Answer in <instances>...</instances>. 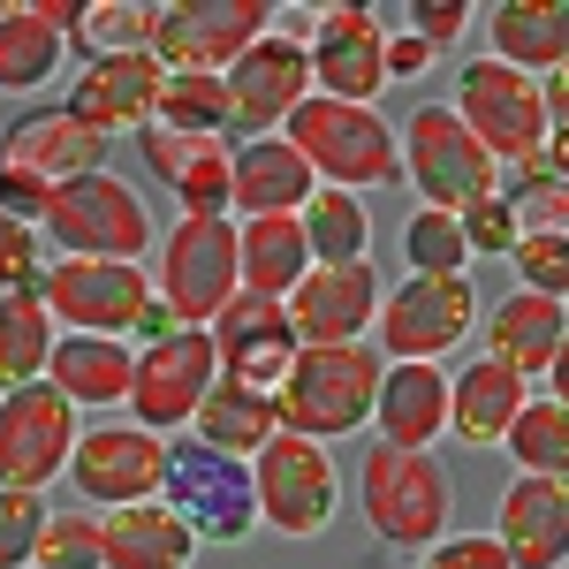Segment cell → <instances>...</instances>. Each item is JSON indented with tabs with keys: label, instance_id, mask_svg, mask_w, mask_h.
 Instances as JSON below:
<instances>
[{
	"label": "cell",
	"instance_id": "obj_6",
	"mask_svg": "<svg viewBox=\"0 0 569 569\" xmlns=\"http://www.w3.org/2000/svg\"><path fill=\"white\" fill-rule=\"evenodd\" d=\"M395 137H402V176H410V190L426 206L471 213L486 198H501V160L456 122V107H418Z\"/></svg>",
	"mask_w": 569,
	"mask_h": 569
},
{
	"label": "cell",
	"instance_id": "obj_26",
	"mask_svg": "<svg viewBox=\"0 0 569 569\" xmlns=\"http://www.w3.org/2000/svg\"><path fill=\"white\" fill-rule=\"evenodd\" d=\"M46 380L69 395L77 410H130V380H137V350L122 335H61Z\"/></svg>",
	"mask_w": 569,
	"mask_h": 569
},
{
	"label": "cell",
	"instance_id": "obj_54",
	"mask_svg": "<svg viewBox=\"0 0 569 569\" xmlns=\"http://www.w3.org/2000/svg\"><path fill=\"white\" fill-rule=\"evenodd\" d=\"M0 395H8V388H0Z\"/></svg>",
	"mask_w": 569,
	"mask_h": 569
},
{
	"label": "cell",
	"instance_id": "obj_5",
	"mask_svg": "<svg viewBox=\"0 0 569 569\" xmlns=\"http://www.w3.org/2000/svg\"><path fill=\"white\" fill-rule=\"evenodd\" d=\"M471 319H479V289L471 273H402L388 297H380V319H372V350L388 365H440L448 350L471 342Z\"/></svg>",
	"mask_w": 569,
	"mask_h": 569
},
{
	"label": "cell",
	"instance_id": "obj_15",
	"mask_svg": "<svg viewBox=\"0 0 569 569\" xmlns=\"http://www.w3.org/2000/svg\"><path fill=\"white\" fill-rule=\"evenodd\" d=\"M305 53H311V91H327V99L372 107L388 91V31L372 8H319Z\"/></svg>",
	"mask_w": 569,
	"mask_h": 569
},
{
	"label": "cell",
	"instance_id": "obj_17",
	"mask_svg": "<svg viewBox=\"0 0 569 569\" xmlns=\"http://www.w3.org/2000/svg\"><path fill=\"white\" fill-rule=\"evenodd\" d=\"M311 99V53L289 31H266L236 69H228V107H236V144L243 137L289 130V114Z\"/></svg>",
	"mask_w": 569,
	"mask_h": 569
},
{
	"label": "cell",
	"instance_id": "obj_51",
	"mask_svg": "<svg viewBox=\"0 0 569 569\" xmlns=\"http://www.w3.org/2000/svg\"><path fill=\"white\" fill-rule=\"evenodd\" d=\"M176 327H182V319H176L168 305H160V297H152V311L137 319V335H144V342H160V335H176Z\"/></svg>",
	"mask_w": 569,
	"mask_h": 569
},
{
	"label": "cell",
	"instance_id": "obj_36",
	"mask_svg": "<svg viewBox=\"0 0 569 569\" xmlns=\"http://www.w3.org/2000/svg\"><path fill=\"white\" fill-rule=\"evenodd\" d=\"M501 448L517 456V471H531V479H569V410L555 395H531Z\"/></svg>",
	"mask_w": 569,
	"mask_h": 569
},
{
	"label": "cell",
	"instance_id": "obj_53",
	"mask_svg": "<svg viewBox=\"0 0 569 569\" xmlns=\"http://www.w3.org/2000/svg\"><path fill=\"white\" fill-rule=\"evenodd\" d=\"M0 160H8V130H0Z\"/></svg>",
	"mask_w": 569,
	"mask_h": 569
},
{
	"label": "cell",
	"instance_id": "obj_9",
	"mask_svg": "<svg viewBox=\"0 0 569 569\" xmlns=\"http://www.w3.org/2000/svg\"><path fill=\"white\" fill-rule=\"evenodd\" d=\"M273 23H281V8H266V0H168V8H152V61L228 77Z\"/></svg>",
	"mask_w": 569,
	"mask_h": 569
},
{
	"label": "cell",
	"instance_id": "obj_33",
	"mask_svg": "<svg viewBox=\"0 0 569 569\" xmlns=\"http://www.w3.org/2000/svg\"><path fill=\"white\" fill-rule=\"evenodd\" d=\"M273 433H281L273 388H236V380H220V388L198 402V418H190V440L228 448V456H259Z\"/></svg>",
	"mask_w": 569,
	"mask_h": 569
},
{
	"label": "cell",
	"instance_id": "obj_23",
	"mask_svg": "<svg viewBox=\"0 0 569 569\" xmlns=\"http://www.w3.org/2000/svg\"><path fill=\"white\" fill-rule=\"evenodd\" d=\"M84 23V8L69 0H23V8H0V91H39L53 84L61 53H69V31Z\"/></svg>",
	"mask_w": 569,
	"mask_h": 569
},
{
	"label": "cell",
	"instance_id": "obj_31",
	"mask_svg": "<svg viewBox=\"0 0 569 569\" xmlns=\"http://www.w3.org/2000/svg\"><path fill=\"white\" fill-rule=\"evenodd\" d=\"M319 176L305 168V152L289 137H243L236 144V206L251 213H305Z\"/></svg>",
	"mask_w": 569,
	"mask_h": 569
},
{
	"label": "cell",
	"instance_id": "obj_40",
	"mask_svg": "<svg viewBox=\"0 0 569 569\" xmlns=\"http://www.w3.org/2000/svg\"><path fill=\"white\" fill-rule=\"evenodd\" d=\"M84 46V61H107V53H152V8H130V0H91L84 23L69 31Z\"/></svg>",
	"mask_w": 569,
	"mask_h": 569
},
{
	"label": "cell",
	"instance_id": "obj_24",
	"mask_svg": "<svg viewBox=\"0 0 569 569\" xmlns=\"http://www.w3.org/2000/svg\"><path fill=\"white\" fill-rule=\"evenodd\" d=\"M8 160L61 190V182L107 168V130H91L77 107H39V114H23V122H8Z\"/></svg>",
	"mask_w": 569,
	"mask_h": 569
},
{
	"label": "cell",
	"instance_id": "obj_46",
	"mask_svg": "<svg viewBox=\"0 0 569 569\" xmlns=\"http://www.w3.org/2000/svg\"><path fill=\"white\" fill-rule=\"evenodd\" d=\"M517 213H509V198H486V206H471L463 213V243H471V259H509L517 251Z\"/></svg>",
	"mask_w": 569,
	"mask_h": 569
},
{
	"label": "cell",
	"instance_id": "obj_47",
	"mask_svg": "<svg viewBox=\"0 0 569 569\" xmlns=\"http://www.w3.org/2000/svg\"><path fill=\"white\" fill-rule=\"evenodd\" d=\"M46 206H53V182L31 176V168H16V160H0V213H16V220H31V228H39Z\"/></svg>",
	"mask_w": 569,
	"mask_h": 569
},
{
	"label": "cell",
	"instance_id": "obj_45",
	"mask_svg": "<svg viewBox=\"0 0 569 569\" xmlns=\"http://www.w3.org/2000/svg\"><path fill=\"white\" fill-rule=\"evenodd\" d=\"M418 569H509V555H501L493 531H448L418 555Z\"/></svg>",
	"mask_w": 569,
	"mask_h": 569
},
{
	"label": "cell",
	"instance_id": "obj_16",
	"mask_svg": "<svg viewBox=\"0 0 569 569\" xmlns=\"http://www.w3.org/2000/svg\"><path fill=\"white\" fill-rule=\"evenodd\" d=\"M160 479H168V440L144 433V426H91L69 456V486L84 501H107V509H130V501H160Z\"/></svg>",
	"mask_w": 569,
	"mask_h": 569
},
{
	"label": "cell",
	"instance_id": "obj_32",
	"mask_svg": "<svg viewBox=\"0 0 569 569\" xmlns=\"http://www.w3.org/2000/svg\"><path fill=\"white\" fill-rule=\"evenodd\" d=\"M190 555H198V531L168 501L107 509V569H190Z\"/></svg>",
	"mask_w": 569,
	"mask_h": 569
},
{
	"label": "cell",
	"instance_id": "obj_42",
	"mask_svg": "<svg viewBox=\"0 0 569 569\" xmlns=\"http://www.w3.org/2000/svg\"><path fill=\"white\" fill-rule=\"evenodd\" d=\"M46 493H23V486H0V569H31L46 539Z\"/></svg>",
	"mask_w": 569,
	"mask_h": 569
},
{
	"label": "cell",
	"instance_id": "obj_14",
	"mask_svg": "<svg viewBox=\"0 0 569 569\" xmlns=\"http://www.w3.org/2000/svg\"><path fill=\"white\" fill-rule=\"evenodd\" d=\"M77 402L53 388V380H31V388L0 395V486H23V493H46V479L69 471L77 456Z\"/></svg>",
	"mask_w": 569,
	"mask_h": 569
},
{
	"label": "cell",
	"instance_id": "obj_19",
	"mask_svg": "<svg viewBox=\"0 0 569 569\" xmlns=\"http://www.w3.org/2000/svg\"><path fill=\"white\" fill-rule=\"evenodd\" d=\"M380 266L357 259V266H311L289 297V327L305 350H327V342H365L372 319H380Z\"/></svg>",
	"mask_w": 569,
	"mask_h": 569
},
{
	"label": "cell",
	"instance_id": "obj_21",
	"mask_svg": "<svg viewBox=\"0 0 569 569\" xmlns=\"http://www.w3.org/2000/svg\"><path fill=\"white\" fill-rule=\"evenodd\" d=\"M160 91H168V69L152 53H107V61H84V77L69 91V107L84 114L91 130L107 137H137L160 122Z\"/></svg>",
	"mask_w": 569,
	"mask_h": 569
},
{
	"label": "cell",
	"instance_id": "obj_11",
	"mask_svg": "<svg viewBox=\"0 0 569 569\" xmlns=\"http://www.w3.org/2000/svg\"><path fill=\"white\" fill-rule=\"evenodd\" d=\"M251 486H259V531H281V539H319L335 525V501H342L335 456L305 433L266 440L251 456Z\"/></svg>",
	"mask_w": 569,
	"mask_h": 569
},
{
	"label": "cell",
	"instance_id": "obj_4",
	"mask_svg": "<svg viewBox=\"0 0 569 569\" xmlns=\"http://www.w3.org/2000/svg\"><path fill=\"white\" fill-rule=\"evenodd\" d=\"M160 501L176 509L182 525L213 547H243L259 531V486H251V456H228V448H206V440H168V479H160Z\"/></svg>",
	"mask_w": 569,
	"mask_h": 569
},
{
	"label": "cell",
	"instance_id": "obj_50",
	"mask_svg": "<svg viewBox=\"0 0 569 569\" xmlns=\"http://www.w3.org/2000/svg\"><path fill=\"white\" fill-rule=\"evenodd\" d=\"M547 122H555V130H569V61L547 77Z\"/></svg>",
	"mask_w": 569,
	"mask_h": 569
},
{
	"label": "cell",
	"instance_id": "obj_48",
	"mask_svg": "<svg viewBox=\"0 0 569 569\" xmlns=\"http://www.w3.org/2000/svg\"><path fill=\"white\" fill-rule=\"evenodd\" d=\"M463 23H471V8H463V0H418V8H410V31L433 46V53L448 39H463Z\"/></svg>",
	"mask_w": 569,
	"mask_h": 569
},
{
	"label": "cell",
	"instance_id": "obj_13",
	"mask_svg": "<svg viewBox=\"0 0 569 569\" xmlns=\"http://www.w3.org/2000/svg\"><path fill=\"white\" fill-rule=\"evenodd\" d=\"M220 388V350H213V327H176L160 342L137 350V380H130V418L144 433H176L198 418V402Z\"/></svg>",
	"mask_w": 569,
	"mask_h": 569
},
{
	"label": "cell",
	"instance_id": "obj_8",
	"mask_svg": "<svg viewBox=\"0 0 569 569\" xmlns=\"http://www.w3.org/2000/svg\"><path fill=\"white\" fill-rule=\"evenodd\" d=\"M243 297V266H236V220L228 213H182L160 251V305L182 327H213L220 311Z\"/></svg>",
	"mask_w": 569,
	"mask_h": 569
},
{
	"label": "cell",
	"instance_id": "obj_37",
	"mask_svg": "<svg viewBox=\"0 0 569 569\" xmlns=\"http://www.w3.org/2000/svg\"><path fill=\"white\" fill-rule=\"evenodd\" d=\"M160 122H168V130H213V137H236V107H228V77H198V69H168V91H160Z\"/></svg>",
	"mask_w": 569,
	"mask_h": 569
},
{
	"label": "cell",
	"instance_id": "obj_29",
	"mask_svg": "<svg viewBox=\"0 0 569 569\" xmlns=\"http://www.w3.org/2000/svg\"><path fill=\"white\" fill-rule=\"evenodd\" d=\"M372 426H380L388 448H433L448 433V372L440 365H388Z\"/></svg>",
	"mask_w": 569,
	"mask_h": 569
},
{
	"label": "cell",
	"instance_id": "obj_52",
	"mask_svg": "<svg viewBox=\"0 0 569 569\" xmlns=\"http://www.w3.org/2000/svg\"><path fill=\"white\" fill-rule=\"evenodd\" d=\"M547 388H555V402H562V410H569V342H562V350H555V365H547Z\"/></svg>",
	"mask_w": 569,
	"mask_h": 569
},
{
	"label": "cell",
	"instance_id": "obj_1",
	"mask_svg": "<svg viewBox=\"0 0 569 569\" xmlns=\"http://www.w3.org/2000/svg\"><path fill=\"white\" fill-rule=\"evenodd\" d=\"M388 380V357L372 342H327V350H297V365L281 372L273 410H281V433L305 440H350L357 426H372V402Z\"/></svg>",
	"mask_w": 569,
	"mask_h": 569
},
{
	"label": "cell",
	"instance_id": "obj_43",
	"mask_svg": "<svg viewBox=\"0 0 569 569\" xmlns=\"http://www.w3.org/2000/svg\"><path fill=\"white\" fill-rule=\"evenodd\" d=\"M509 266H517V289L569 305V236H517Z\"/></svg>",
	"mask_w": 569,
	"mask_h": 569
},
{
	"label": "cell",
	"instance_id": "obj_41",
	"mask_svg": "<svg viewBox=\"0 0 569 569\" xmlns=\"http://www.w3.org/2000/svg\"><path fill=\"white\" fill-rule=\"evenodd\" d=\"M31 569H107V517H91V509H53Z\"/></svg>",
	"mask_w": 569,
	"mask_h": 569
},
{
	"label": "cell",
	"instance_id": "obj_2",
	"mask_svg": "<svg viewBox=\"0 0 569 569\" xmlns=\"http://www.w3.org/2000/svg\"><path fill=\"white\" fill-rule=\"evenodd\" d=\"M357 501H365V525L380 547H402V555H426L433 539H448V509H456V486H448V463L433 448H365L357 463Z\"/></svg>",
	"mask_w": 569,
	"mask_h": 569
},
{
	"label": "cell",
	"instance_id": "obj_35",
	"mask_svg": "<svg viewBox=\"0 0 569 569\" xmlns=\"http://www.w3.org/2000/svg\"><path fill=\"white\" fill-rule=\"evenodd\" d=\"M305 243H311V266H357L372 259V206L365 198H350V190H311L305 213Z\"/></svg>",
	"mask_w": 569,
	"mask_h": 569
},
{
	"label": "cell",
	"instance_id": "obj_30",
	"mask_svg": "<svg viewBox=\"0 0 569 569\" xmlns=\"http://www.w3.org/2000/svg\"><path fill=\"white\" fill-rule=\"evenodd\" d=\"M236 266H243V289L251 297H297V281L311 273V243L297 213H251L236 220Z\"/></svg>",
	"mask_w": 569,
	"mask_h": 569
},
{
	"label": "cell",
	"instance_id": "obj_18",
	"mask_svg": "<svg viewBox=\"0 0 569 569\" xmlns=\"http://www.w3.org/2000/svg\"><path fill=\"white\" fill-rule=\"evenodd\" d=\"M137 152H144L152 182L176 190L182 213H228L236 206V137L152 122V130H137Z\"/></svg>",
	"mask_w": 569,
	"mask_h": 569
},
{
	"label": "cell",
	"instance_id": "obj_39",
	"mask_svg": "<svg viewBox=\"0 0 569 569\" xmlns=\"http://www.w3.org/2000/svg\"><path fill=\"white\" fill-rule=\"evenodd\" d=\"M501 198H509V213H517L525 236H569V182L547 176V168H539V152L517 160V176H509Z\"/></svg>",
	"mask_w": 569,
	"mask_h": 569
},
{
	"label": "cell",
	"instance_id": "obj_7",
	"mask_svg": "<svg viewBox=\"0 0 569 569\" xmlns=\"http://www.w3.org/2000/svg\"><path fill=\"white\" fill-rule=\"evenodd\" d=\"M39 228L53 236L61 259H130V266L152 259V213H144V198L130 182L107 176V168L61 182Z\"/></svg>",
	"mask_w": 569,
	"mask_h": 569
},
{
	"label": "cell",
	"instance_id": "obj_25",
	"mask_svg": "<svg viewBox=\"0 0 569 569\" xmlns=\"http://www.w3.org/2000/svg\"><path fill=\"white\" fill-rule=\"evenodd\" d=\"M479 335H486V357H493V365H509L517 380H531V372H547L555 350L569 342V305L531 297V289H509L501 305L486 311Z\"/></svg>",
	"mask_w": 569,
	"mask_h": 569
},
{
	"label": "cell",
	"instance_id": "obj_12",
	"mask_svg": "<svg viewBox=\"0 0 569 569\" xmlns=\"http://www.w3.org/2000/svg\"><path fill=\"white\" fill-rule=\"evenodd\" d=\"M39 297L53 327L69 335H137V319L152 311V266L130 259H53L39 273Z\"/></svg>",
	"mask_w": 569,
	"mask_h": 569
},
{
	"label": "cell",
	"instance_id": "obj_3",
	"mask_svg": "<svg viewBox=\"0 0 569 569\" xmlns=\"http://www.w3.org/2000/svg\"><path fill=\"white\" fill-rule=\"evenodd\" d=\"M281 137L305 152V168L327 182V190L365 198V190L402 182V137L380 122V107H350V99L311 91L305 107L289 114V130H281Z\"/></svg>",
	"mask_w": 569,
	"mask_h": 569
},
{
	"label": "cell",
	"instance_id": "obj_28",
	"mask_svg": "<svg viewBox=\"0 0 569 569\" xmlns=\"http://www.w3.org/2000/svg\"><path fill=\"white\" fill-rule=\"evenodd\" d=\"M486 39H493V61L525 77H555L569 61V0H501L486 8Z\"/></svg>",
	"mask_w": 569,
	"mask_h": 569
},
{
	"label": "cell",
	"instance_id": "obj_22",
	"mask_svg": "<svg viewBox=\"0 0 569 569\" xmlns=\"http://www.w3.org/2000/svg\"><path fill=\"white\" fill-rule=\"evenodd\" d=\"M493 539H501L509 569H569V479L517 471V486L501 493Z\"/></svg>",
	"mask_w": 569,
	"mask_h": 569
},
{
	"label": "cell",
	"instance_id": "obj_38",
	"mask_svg": "<svg viewBox=\"0 0 569 569\" xmlns=\"http://www.w3.org/2000/svg\"><path fill=\"white\" fill-rule=\"evenodd\" d=\"M402 266H410V273H463V266H471V243H463V213L418 206V213L402 220Z\"/></svg>",
	"mask_w": 569,
	"mask_h": 569
},
{
	"label": "cell",
	"instance_id": "obj_20",
	"mask_svg": "<svg viewBox=\"0 0 569 569\" xmlns=\"http://www.w3.org/2000/svg\"><path fill=\"white\" fill-rule=\"evenodd\" d=\"M213 350H220V380L236 388H281V372L297 365V327H289V305L281 297H236V305L213 319Z\"/></svg>",
	"mask_w": 569,
	"mask_h": 569
},
{
	"label": "cell",
	"instance_id": "obj_27",
	"mask_svg": "<svg viewBox=\"0 0 569 569\" xmlns=\"http://www.w3.org/2000/svg\"><path fill=\"white\" fill-rule=\"evenodd\" d=\"M525 402H531V380H517V372L493 365V357H471V365L448 380V433H463L471 448H493V440H509V426H517Z\"/></svg>",
	"mask_w": 569,
	"mask_h": 569
},
{
	"label": "cell",
	"instance_id": "obj_49",
	"mask_svg": "<svg viewBox=\"0 0 569 569\" xmlns=\"http://www.w3.org/2000/svg\"><path fill=\"white\" fill-rule=\"evenodd\" d=\"M433 69V46L418 39V31H395L388 39V84H418Z\"/></svg>",
	"mask_w": 569,
	"mask_h": 569
},
{
	"label": "cell",
	"instance_id": "obj_44",
	"mask_svg": "<svg viewBox=\"0 0 569 569\" xmlns=\"http://www.w3.org/2000/svg\"><path fill=\"white\" fill-rule=\"evenodd\" d=\"M39 273H46V236L31 220L0 213V297L8 289H39Z\"/></svg>",
	"mask_w": 569,
	"mask_h": 569
},
{
	"label": "cell",
	"instance_id": "obj_10",
	"mask_svg": "<svg viewBox=\"0 0 569 569\" xmlns=\"http://www.w3.org/2000/svg\"><path fill=\"white\" fill-rule=\"evenodd\" d=\"M456 122L479 137L501 168L531 160L555 137V122H547V84L525 77V69H509V61H493V53L456 77Z\"/></svg>",
	"mask_w": 569,
	"mask_h": 569
},
{
	"label": "cell",
	"instance_id": "obj_34",
	"mask_svg": "<svg viewBox=\"0 0 569 569\" xmlns=\"http://www.w3.org/2000/svg\"><path fill=\"white\" fill-rule=\"evenodd\" d=\"M53 311H46L39 289H8L0 297V388H31L46 380V365H53Z\"/></svg>",
	"mask_w": 569,
	"mask_h": 569
}]
</instances>
